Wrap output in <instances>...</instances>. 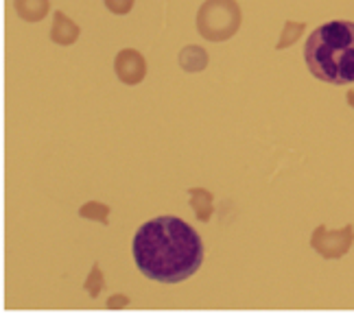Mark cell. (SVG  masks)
Masks as SVG:
<instances>
[{
	"mask_svg": "<svg viewBox=\"0 0 354 314\" xmlns=\"http://www.w3.org/2000/svg\"><path fill=\"white\" fill-rule=\"evenodd\" d=\"M131 251L142 275L162 284L186 282L203 262L199 234L177 216H158L140 225L133 236Z\"/></svg>",
	"mask_w": 354,
	"mask_h": 314,
	"instance_id": "cell-1",
	"label": "cell"
},
{
	"mask_svg": "<svg viewBox=\"0 0 354 314\" xmlns=\"http://www.w3.org/2000/svg\"><path fill=\"white\" fill-rule=\"evenodd\" d=\"M304 61L324 84H354V22L333 20L317 26L306 39Z\"/></svg>",
	"mask_w": 354,
	"mask_h": 314,
	"instance_id": "cell-2",
	"label": "cell"
},
{
	"mask_svg": "<svg viewBox=\"0 0 354 314\" xmlns=\"http://www.w3.org/2000/svg\"><path fill=\"white\" fill-rule=\"evenodd\" d=\"M236 0H206L197 11V31L208 42H225L241 26Z\"/></svg>",
	"mask_w": 354,
	"mask_h": 314,
	"instance_id": "cell-3",
	"label": "cell"
},
{
	"mask_svg": "<svg viewBox=\"0 0 354 314\" xmlns=\"http://www.w3.org/2000/svg\"><path fill=\"white\" fill-rule=\"evenodd\" d=\"M354 242V227L346 225L344 229L330 231L326 229V225L315 227L310 236V247L315 249L324 260H339L344 257Z\"/></svg>",
	"mask_w": 354,
	"mask_h": 314,
	"instance_id": "cell-4",
	"label": "cell"
},
{
	"mask_svg": "<svg viewBox=\"0 0 354 314\" xmlns=\"http://www.w3.org/2000/svg\"><path fill=\"white\" fill-rule=\"evenodd\" d=\"M114 70L120 84L125 86H138L140 81L147 75V61L145 57L133 48H122L116 55V61H114Z\"/></svg>",
	"mask_w": 354,
	"mask_h": 314,
	"instance_id": "cell-5",
	"label": "cell"
},
{
	"mask_svg": "<svg viewBox=\"0 0 354 314\" xmlns=\"http://www.w3.org/2000/svg\"><path fill=\"white\" fill-rule=\"evenodd\" d=\"M77 37H79V26L64 11H55V16H53V29H50L53 42L59 46H71L77 42Z\"/></svg>",
	"mask_w": 354,
	"mask_h": 314,
	"instance_id": "cell-6",
	"label": "cell"
},
{
	"mask_svg": "<svg viewBox=\"0 0 354 314\" xmlns=\"http://www.w3.org/2000/svg\"><path fill=\"white\" fill-rule=\"evenodd\" d=\"M13 9L24 22H39L46 18L50 0H13Z\"/></svg>",
	"mask_w": 354,
	"mask_h": 314,
	"instance_id": "cell-7",
	"label": "cell"
},
{
	"mask_svg": "<svg viewBox=\"0 0 354 314\" xmlns=\"http://www.w3.org/2000/svg\"><path fill=\"white\" fill-rule=\"evenodd\" d=\"M190 208L195 210V216L199 223H208L212 216V193H208L206 188H190Z\"/></svg>",
	"mask_w": 354,
	"mask_h": 314,
	"instance_id": "cell-8",
	"label": "cell"
},
{
	"mask_svg": "<svg viewBox=\"0 0 354 314\" xmlns=\"http://www.w3.org/2000/svg\"><path fill=\"white\" fill-rule=\"evenodd\" d=\"M180 66L186 72H201L208 66V52L195 44L184 46L180 52Z\"/></svg>",
	"mask_w": 354,
	"mask_h": 314,
	"instance_id": "cell-9",
	"label": "cell"
},
{
	"mask_svg": "<svg viewBox=\"0 0 354 314\" xmlns=\"http://www.w3.org/2000/svg\"><path fill=\"white\" fill-rule=\"evenodd\" d=\"M306 24L304 22H293V20H287L282 26V33H280V39L276 44V50H282V48H289L291 44H295L299 35L304 33Z\"/></svg>",
	"mask_w": 354,
	"mask_h": 314,
	"instance_id": "cell-10",
	"label": "cell"
},
{
	"mask_svg": "<svg viewBox=\"0 0 354 314\" xmlns=\"http://www.w3.org/2000/svg\"><path fill=\"white\" fill-rule=\"evenodd\" d=\"M79 216L81 218H88V221H97L101 225H107V216H110V208L105 203L99 201H88L86 206L79 208Z\"/></svg>",
	"mask_w": 354,
	"mask_h": 314,
	"instance_id": "cell-11",
	"label": "cell"
},
{
	"mask_svg": "<svg viewBox=\"0 0 354 314\" xmlns=\"http://www.w3.org/2000/svg\"><path fill=\"white\" fill-rule=\"evenodd\" d=\"M103 286H105V282H103V273H101L99 264H92L90 275H88V279L84 282V288H86V291L90 293V297L94 299V297H99V293L103 291Z\"/></svg>",
	"mask_w": 354,
	"mask_h": 314,
	"instance_id": "cell-12",
	"label": "cell"
},
{
	"mask_svg": "<svg viewBox=\"0 0 354 314\" xmlns=\"http://www.w3.org/2000/svg\"><path fill=\"white\" fill-rule=\"evenodd\" d=\"M103 3L114 16H127V13L133 9V0H103Z\"/></svg>",
	"mask_w": 354,
	"mask_h": 314,
	"instance_id": "cell-13",
	"label": "cell"
},
{
	"mask_svg": "<svg viewBox=\"0 0 354 314\" xmlns=\"http://www.w3.org/2000/svg\"><path fill=\"white\" fill-rule=\"evenodd\" d=\"M129 306V299L125 295H114L110 302H107V308H127Z\"/></svg>",
	"mask_w": 354,
	"mask_h": 314,
	"instance_id": "cell-14",
	"label": "cell"
},
{
	"mask_svg": "<svg viewBox=\"0 0 354 314\" xmlns=\"http://www.w3.org/2000/svg\"><path fill=\"white\" fill-rule=\"evenodd\" d=\"M346 101H348V105L354 109V90H348V94H346Z\"/></svg>",
	"mask_w": 354,
	"mask_h": 314,
	"instance_id": "cell-15",
	"label": "cell"
}]
</instances>
